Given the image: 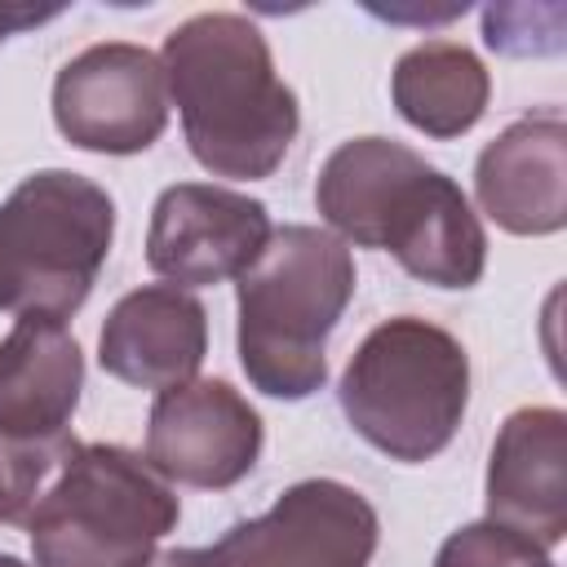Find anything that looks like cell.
Segmentation results:
<instances>
[{
    "mask_svg": "<svg viewBox=\"0 0 567 567\" xmlns=\"http://www.w3.org/2000/svg\"><path fill=\"white\" fill-rule=\"evenodd\" d=\"M315 204L341 244L385 248L434 288H474L487 235L465 190L394 137L341 142L315 182Z\"/></svg>",
    "mask_w": 567,
    "mask_h": 567,
    "instance_id": "obj_1",
    "label": "cell"
},
{
    "mask_svg": "<svg viewBox=\"0 0 567 567\" xmlns=\"http://www.w3.org/2000/svg\"><path fill=\"white\" fill-rule=\"evenodd\" d=\"M159 66L186 146L213 177L261 182L284 164L301 111L252 18L226 9L186 18L164 35Z\"/></svg>",
    "mask_w": 567,
    "mask_h": 567,
    "instance_id": "obj_2",
    "label": "cell"
},
{
    "mask_svg": "<svg viewBox=\"0 0 567 567\" xmlns=\"http://www.w3.org/2000/svg\"><path fill=\"white\" fill-rule=\"evenodd\" d=\"M354 297V257L323 226L270 230L239 275V368L270 399H310L328 381V337Z\"/></svg>",
    "mask_w": 567,
    "mask_h": 567,
    "instance_id": "obj_3",
    "label": "cell"
},
{
    "mask_svg": "<svg viewBox=\"0 0 567 567\" xmlns=\"http://www.w3.org/2000/svg\"><path fill=\"white\" fill-rule=\"evenodd\" d=\"M337 403L363 443L390 461L421 465L452 443L465 416L470 354L447 328L394 315L350 354Z\"/></svg>",
    "mask_w": 567,
    "mask_h": 567,
    "instance_id": "obj_4",
    "label": "cell"
},
{
    "mask_svg": "<svg viewBox=\"0 0 567 567\" xmlns=\"http://www.w3.org/2000/svg\"><path fill=\"white\" fill-rule=\"evenodd\" d=\"M177 496L137 452L80 443L27 518L35 567H146L177 527Z\"/></svg>",
    "mask_w": 567,
    "mask_h": 567,
    "instance_id": "obj_5",
    "label": "cell"
},
{
    "mask_svg": "<svg viewBox=\"0 0 567 567\" xmlns=\"http://www.w3.org/2000/svg\"><path fill=\"white\" fill-rule=\"evenodd\" d=\"M111 195L71 173L40 168L0 204V310L18 319H71L111 252Z\"/></svg>",
    "mask_w": 567,
    "mask_h": 567,
    "instance_id": "obj_6",
    "label": "cell"
},
{
    "mask_svg": "<svg viewBox=\"0 0 567 567\" xmlns=\"http://www.w3.org/2000/svg\"><path fill=\"white\" fill-rule=\"evenodd\" d=\"M381 518L341 478H301L257 518L235 523L217 545V567H368Z\"/></svg>",
    "mask_w": 567,
    "mask_h": 567,
    "instance_id": "obj_7",
    "label": "cell"
},
{
    "mask_svg": "<svg viewBox=\"0 0 567 567\" xmlns=\"http://www.w3.org/2000/svg\"><path fill=\"white\" fill-rule=\"evenodd\" d=\"M53 124L80 151H146L168 124V84L159 58L128 40L89 44L53 80Z\"/></svg>",
    "mask_w": 567,
    "mask_h": 567,
    "instance_id": "obj_8",
    "label": "cell"
},
{
    "mask_svg": "<svg viewBox=\"0 0 567 567\" xmlns=\"http://www.w3.org/2000/svg\"><path fill=\"white\" fill-rule=\"evenodd\" d=\"M261 416L230 381H186L159 390L146 416V465L182 487L221 492L252 474L261 456Z\"/></svg>",
    "mask_w": 567,
    "mask_h": 567,
    "instance_id": "obj_9",
    "label": "cell"
},
{
    "mask_svg": "<svg viewBox=\"0 0 567 567\" xmlns=\"http://www.w3.org/2000/svg\"><path fill=\"white\" fill-rule=\"evenodd\" d=\"M266 239L270 213L261 199L213 182H177L151 208L146 266L177 288H208L239 279Z\"/></svg>",
    "mask_w": 567,
    "mask_h": 567,
    "instance_id": "obj_10",
    "label": "cell"
},
{
    "mask_svg": "<svg viewBox=\"0 0 567 567\" xmlns=\"http://www.w3.org/2000/svg\"><path fill=\"white\" fill-rule=\"evenodd\" d=\"M487 518L554 549L567 536V416L563 408H518L487 456Z\"/></svg>",
    "mask_w": 567,
    "mask_h": 567,
    "instance_id": "obj_11",
    "label": "cell"
},
{
    "mask_svg": "<svg viewBox=\"0 0 567 567\" xmlns=\"http://www.w3.org/2000/svg\"><path fill=\"white\" fill-rule=\"evenodd\" d=\"M204 354L208 310L177 284H142L124 292L97 332L102 372L137 390H173L195 381Z\"/></svg>",
    "mask_w": 567,
    "mask_h": 567,
    "instance_id": "obj_12",
    "label": "cell"
},
{
    "mask_svg": "<svg viewBox=\"0 0 567 567\" xmlns=\"http://www.w3.org/2000/svg\"><path fill=\"white\" fill-rule=\"evenodd\" d=\"M478 208L509 235H554L567 226V124L558 111L523 115L474 159Z\"/></svg>",
    "mask_w": 567,
    "mask_h": 567,
    "instance_id": "obj_13",
    "label": "cell"
},
{
    "mask_svg": "<svg viewBox=\"0 0 567 567\" xmlns=\"http://www.w3.org/2000/svg\"><path fill=\"white\" fill-rule=\"evenodd\" d=\"M84 390L80 341L58 319H18L0 341V439L66 434Z\"/></svg>",
    "mask_w": 567,
    "mask_h": 567,
    "instance_id": "obj_14",
    "label": "cell"
},
{
    "mask_svg": "<svg viewBox=\"0 0 567 567\" xmlns=\"http://www.w3.org/2000/svg\"><path fill=\"white\" fill-rule=\"evenodd\" d=\"M390 97L412 128L447 142L483 120L492 97V75L474 49L456 40H421L394 62Z\"/></svg>",
    "mask_w": 567,
    "mask_h": 567,
    "instance_id": "obj_15",
    "label": "cell"
},
{
    "mask_svg": "<svg viewBox=\"0 0 567 567\" xmlns=\"http://www.w3.org/2000/svg\"><path fill=\"white\" fill-rule=\"evenodd\" d=\"M75 447L71 430L53 439H0V523H27Z\"/></svg>",
    "mask_w": 567,
    "mask_h": 567,
    "instance_id": "obj_16",
    "label": "cell"
},
{
    "mask_svg": "<svg viewBox=\"0 0 567 567\" xmlns=\"http://www.w3.org/2000/svg\"><path fill=\"white\" fill-rule=\"evenodd\" d=\"M540 563H549V549L492 518L456 527L434 554V567H540Z\"/></svg>",
    "mask_w": 567,
    "mask_h": 567,
    "instance_id": "obj_17",
    "label": "cell"
},
{
    "mask_svg": "<svg viewBox=\"0 0 567 567\" xmlns=\"http://www.w3.org/2000/svg\"><path fill=\"white\" fill-rule=\"evenodd\" d=\"M62 4H0V44L13 35V31H27V27H40L49 18H58Z\"/></svg>",
    "mask_w": 567,
    "mask_h": 567,
    "instance_id": "obj_18",
    "label": "cell"
},
{
    "mask_svg": "<svg viewBox=\"0 0 567 567\" xmlns=\"http://www.w3.org/2000/svg\"><path fill=\"white\" fill-rule=\"evenodd\" d=\"M146 567H217V563H213V549H164Z\"/></svg>",
    "mask_w": 567,
    "mask_h": 567,
    "instance_id": "obj_19",
    "label": "cell"
},
{
    "mask_svg": "<svg viewBox=\"0 0 567 567\" xmlns=\"http://www.w3.org/2000/svg\"><path fill=\"white\" fill-rule=\"evenodd\" d=\"M0 567H27L22 558H13V554H0Z\"/></svg>",
    "mask_w": 567,
    "mask_h": 567,
    "instance_id": "obj_20",
    "label": "cell"
},
{
    "mask_svg": "<svg viewBox=\"0 0 567 567\" xmlns=\"http://www.w3.org/2000/svg\"><path fill=\"white\" fill-rule=\"evenodd\" d=\"M540 567H554V558H549V563H540Z\"/></svg>",
    "mask_w": 567,
    "mask_h": 567,
    "instance_id": "obj_21",
    "label": "cell"
}]
</instances>
